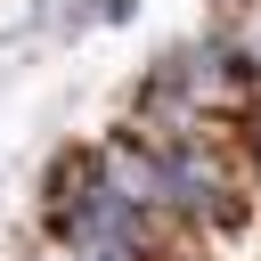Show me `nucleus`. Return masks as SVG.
<instances>
[{
	"mask_svg": "<svg viewBox=\"0 0 261 261\" xmlns=\"http://www.w3.org/2000/svg\"><path fill=\"white\" fill-rule=\"evenodd\" d=\"M155 155H163V212H179V220H196V228H237V220H245V196H237L228 163H220L204 139H171V147H155Z\"/></svg>",
	"mask_w": 261,
	"mask_h": 261,
	"instance_id": "f03ea898",
	"label": "nucleus"
},
{
	"mask_svg": "<svg viewBox=\"0 0 261 261\" xmlns=\"http://www.w3.org/2000/svg\"><path fill=\"white\" fill-rule=\"evenodd\" d=\"M245 147H253V171H261V98L245 106Z\"/></svg>",
	"mask_w": 261,
	"mask_h": 261,
	"instance_id": "20e7f679",
	"label": "nucleus"
},
{
	"mask_svg": "<svg viewBox=\"0 0 261 261\" xmlns=\"http://www.w3.org/2000/svg\"><path fill=\"white\" fill-rule=\"evenodd\" d=\"M65 261H73V253H65ZM82 261H147V253H82Z\"/></svg>",
	"mask_w": 261,
	"mask_h": 261,
	"instance_id": "39448f33",
	"label": "nucleus"
},
{
	"mask_svg": "<svg viewBox=\"0 0 261 261\" xmlns=\"http://www.w3.org/2000/svg\"><path fill=\"white\" fill-rule=\"evenodd\" d=\"M98 155V179L139 212V220H163V155L139 139V130H114L106 147H90Z\"/></svg>",
	"mask_w": 261,
	"mask_h": 261,
	"instance_id": "7ed1b4c3",
	"label": "nucleus"
},
{
	"mask_svg": "<svg viewBox=\"0 0 261 261\" xmlns=\"http://www.w3.org/2000/svg\"><path fill=\"white\" fill-rule=\"evenodd\" d=\"M49 237L82 261V253H147L155 220H139L106 179H98V155H65L49 171Z\"/></svg>",
	"mask_w": 261,
	"mask_h": 261,
	"instance_id": "f257e3e1",
	"label": "nucleus"
}]
</instances>
